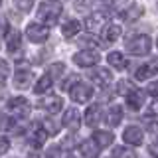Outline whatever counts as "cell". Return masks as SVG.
Returning a JSON list of instances; mask_svg holds the SVG:
<instances>
[{
	"instance_id": "1",
	"label": "cell",
	"mask_w": 158,
	"mask_h": 158,
	"mask_svg": "<svg viewBox=\"0 0 158 158\" xmlns=\"http://www.w3.org/2000/svg\"><path fill=\"white\" fill-rule=\"evenodd\" d=\"M61 12H63L61 2H57V0H48V2H44L42 6H40L38 18L42 20L44 24H48V26H53V24L57 22V18L61 16Z\"/></svg>"
},
{
	"instance_id": "2",
	"label": "cell",
	"mask_w": 158,
	"mask_h": 158,
	"mask_svg": "<svg viewBox=\"0 0 158 158\" xmlns=\"http://www.w3.org/2000/svg\"><path fill=\"white\" fill-rule=\"evenodd\" d=\"M127 52H131L132 56H146L150 52V38L148 36H136L127 42Z\"/></svg>"
},
{
	"instance_id": "3",
	"label": "cell",
	"mask_w": 158,
	"mask_h": 158,
	"mask_svg": "<svg viewBox=\"0 0 158 158\" xmlns=\"http://www.w3.org/2000/svg\"><path fill=\"white\" fill-rule=\"evenodd\" d=\"M69 93H71V99L75 103H87L93 97V89L89 85H85V83H79V81L69 89Z\"/></svg>"
},
{
	"instance_id": "4",
	"label": "cell",
	"mask_w": 158,
	"mask_h": 158,
	"mask_svg": "<svg viewBox=\"0 0 158 158\" xmlns=\"http://www.w3.org/2000/svg\"><path fill=\"white\" fill-rule=\"evenodd\" d=\"M73 61L77 63L79 67H91V65H97L99 63V53L97 52H91V49H83L73 56Z\"/></svg>"
},
{
	"instance_id": "5",
	"label": "cell",
	"mask_w": 158,
	"mask_h": 158,
	"mask_svg": "<svg viewBox=\"0 0 158 158\" xmlns=\"http://www.w3.org/2000/svg\"><path fill=\"white\" fill-rule=\"evenodd\" d=\"M48 36H49L48 28L42 26V24H30V26H28V38H30V42L42 44V42H46V40H48Z\"/></svg>"
},
{
	"instance_id": "6",
	"label": "cell",
	"mask_w": 158,
	"mask_h": 158,
	"mask_svg": "<svg viewBox=\"0 0 158 158\" xmlns=\"http://www.w3.org/2000/svg\"><path fill=\"white\" fill-rule=\"evenodd\" d=\"M32 79H34V71L28 67H20L16 69V75H14V85L18 89H26L32 85Z\"/></svg>"
},
{
	"instance_id": "7",
	"label": "cell",
	"mask_w": 158,
	"mask_h": 158,
	"mask_svg": "<svg viewBox=\"0 0 158 158\" xmlns=\"http://www.w3.org/2000/svg\"><path fill=\"white\" fill-rule=\"evenodd\" d=\"M123 138H125L127 144L136 146V144H140V142H142V138H144V132H142L140 127H127L125 132H123Z\"/></svg>"
},
{
	"instance_id": "8",
	"label": "cell",
	"mask_w": 158,
	"mask_h": 158,
	"mask_svg": "<svg viewBox=\"0 0 158 158\" xmlns=\"http://www.w3.org/2000/svg\"><path fill=\"white\" fill-rule=\"evenodd\" d=\"M91 79L97 83L99 87H107L109 83L113 81V75H111V71L105 67H95V71H91Z\"/></svg>"
},
{
	"instance_id": "9",
	"label": "cell",
	"mask_w": 158,
	"mask_h": 158,
	"mask_svg": "<svg viewBox=\"0 0 158 158\" xmlns=\"http://www.w3.org/2000/svg\"><path fill=\"white\" fill-rule=\"evenodd\" d=\"M107 22V18H105V14H101V12H97V14H93V16H89L85 20V28L89 30L91 34H97L99 30L103 28V24Z\"/></svg>"
},
{
	"instance_id": "10",
	"label": "cell",
	"mask_w": 158,
	"mask_h": 158,
	"mask_svg": "<svg viewBox=\"0 0 158 158\" xmlns=\"http://www.w3.org/2000/svg\"><path fill=\"white\" fill-rule=\"evenodd\" d=\"M103 118V111H101V105H91L85 111V123L89 127H97Z\"/></svg>"
},
{
	"instance_id": "11",
	"label": "cell",
	"mask_w": 158,
	"mask_h": 158,
	"mask_svg": "<svg viewBox=\"0 0 158 158\" xmlns=\"http://www.w3.org/2000/svg\"><path fill=\"white\" fill-rule=\"evenodd\" d=\"M156 73H158V63L150 61V63H144L142 67L136 69V79L138 81H146V79H150L152 75H156Z\"/></svg>"
},
{
	"instance_id": "12",
	"label": "cell",
	"mask_w": 158,
	"mask_h": 158,
	"mask_svg": "<svg viewBox=\"0 0 158 158\" xmlns=\"http://www.w3.org/2000/svg\"><path fill=\"white\" fill-rule=\"evenodd\" d=\"M8 107L12 109V111H16L18 117H26V111H28V99L24 97H14L8 101Z\"/></svg>"
},
{
	"instance_id": "13",
	"label": "cell",
	"mask_w": 158,
	"mask_h": 158,
	"mask_svg": "<svg viewBox=\"0 0 158 158\" xmlns=\"http://www.w3.org/2000/svg\"><path fill=\"white\" fill-rule=\"evenodd\" d=\"M20 44H22V36H20L18 30H10L6 34V46H8V52H18L20 49Z\"/></svg>"
},
{
	"instance_id": "14",
	"label": "cell",
	"mask_w": 158,
	"mask_h": 158,
	"mask_svg": "<svg viewBox=\"0 0 158 158\" xmlns=\"http://www.w3.org/2000/svg\"><path fill=\"white\" fill-rule=\"evenodd\" d=\"M42 105H44V109H48V113H59L61 107H63V101H61V97L49 95L42 101Z\"/></svg>"
},
{
	"instance_id": "15",
	"label": "cell",
	"mask_w": 158,
	"mask_h": 158,
	"mask_svg": "<svg viewBox=\"0 0 158 158\" xmlns=\"http://www.w3.org/2000/svg\"><path fill=\"white\" fill-rule=\"evenodd\" d=\"M48 132L46 128H40V125H34L32 127V135H30V144L32 146H42L44 140H46Z\"/></svg>"
},
{
	"instance_id": "16",
	"label": "cell",
	"mask_w": 158,
	"mask_h": 158,
	"mask_svg": "<svg viewBox=\"0 0 158 158\" xmlns=\"http://www.w3.org/2000/svg\"><path fill=\"white\" fill-rule=\"evenodd\" d=\"M127 103H128V107H131V109H140L142 105H144V93H142V91H135V89H132V91L127 95Z\"/></svg>"
},
{
	"instance_id": "17",
	"label": "cell",
	"mask_w": 158,
	"mask_h": 158,
	"mask_svg": "<svg viewBox=\"0 0 158 158\" xmlns=\"http://www.w3.org/2000/svg\"><path fill=\"white\" fill-rule=\"evenodd\" d=\"M144 14V8L142 6H138V4H131L125 12H123V18L127 20V22H135V20H138Z\"/></svg>"
},
{
	"instance_id": "18",
	"label": "cell",
	"mask_w": 158,
	"mask_h": 158,
	"mask_svg": "<svg viewBox=\"0 0 158 158\" xmlns=\"http://www.w3.org/2000/svg\"><path fill=\"white\" fill-rule=\"evenodd\" d=\"M95 142L99 144V148H107V146H111L113 144V132H109V131H97L95 132Z\"/></svg>"
},
{
	"instance_id": "19",
	"label": "cell",
	"mask_w": 158,
	"mask_h": 158,
	"mask_svg": "<svg viewBox=\"0 0 158 158\" xmlns=\"http://www.w3.org/2000/svg\"><path fill=\"white\" fill-rule=\"evenodd\" d=\"M63 125L69 128H79V113L75 109H67L63 113Z\"/></svg>"
},
{
	"instance_id": "20",
	"label": "cell",
	"mask_w": 158,
	"mask_h": 158,
	"mask_svg": "<svg viewBox=\"0 0 158 158\" xmlns=\"http://www.w3.org/2000/svg\"><path fill=\"white\" fill-rule=\"evenodd\" d=\"M79 152H81L83 156H97V154H99V144L95 142V138H93V140L81 142V146H79Z\"/></svg>"
},
{
	"instance_id": "21",
	"label": "cell",
	"mask_w": 158,
	"mask_h": 158,
	"mask_svg": "<svg viewBox=\"0 0 158 158\" xmlns=\"http://www.w3.org/2000/svg\"><path fill=\"white\" fill-rule=\"evenodd\" d=\"M123 121V109L118 105H113L111 109H109V115H107V123L111 127H117L118 123Z\"/></svg>"
},
{
	"instance_id": "22",
	"label": "cell",
	"mask_w": 158,
	"mask_h": 158,
	"mask_svg": "<svg viewBox=\"0 0 158 158\" xmlns=\"http://www.w3.org/2000/svg\"><path fill=\"white\" fill-rule=\"evenodd\" d=\"M52 85H53V77L48 73V75H44V77L36 83L34 91H36V93H46V91H49V89H52Z\"/></svg>"
},
{
	"instance_id": "23",
	"label": "cell",
	"mask_w": 158,
	"mask_h": 158,
	"mask_svg": "<svg viewBox=\"0 0 158 158\" xmlns=\"http://www.w3.org/2000/svg\"><path fill=\"white\" fill-rule=\"evenodd\" d=\"M107 61L111 63L113 67L115 69H118V71H121V69H125V57H123V53H118V52H113V53H109L107 56Z\"/></svg>"
},
{
	"instance_id": "24",
	"label": "cell",
	"mask_w": 158,
	"mask_h": 158,
	"mask_svg": "<svg viewBox=\"0 0 158 158\" xmlns=\"http://www.w3.org/2000/svg\"><path fill=\"white\" fill-rule=\"evenodd\" d=\"M77 32H79V22L77 20H67V22L63 24V28H61V34L65 38H73Z\"/></svg>"
},
{
	"instance_id": "25",
	"label": "cell",
	"mask_w": 158,
	"mask_h": 158,
	"mask_svg": "<svg viewBox=\"0 0 158 158\" xmlns=\"http://www.w3.org/2000/svg\"><path fill=\"white\" fill-rule=\"evenodd\" d=\"M121 38V28L117 26V24H111V26H105V40L107 42H117V40Z\"/></svg>"
},
{
	"instance_id": "26",
	"label": "cell",
	"mask_w": 158,
	"mask_h": 158,
	"mask_svg": "<svg viewBox=\"0 0 158 158\" xmlns=\"http://www.w3.org/2000/svg\"><path fill=\"white\" fill-rule=\"evenodd\" d=\"M8 75H10V65L4 61V59H0V83L6 81Z\"/></svg>"
},
{
	"instance_id": "27",
	"label": "cell",
	"mask_w": 158,
	"mask_h": 158,
	"mask_svg": "<svg viewBox=\"0 0 158 158\" xmlns=\"http://www.w3.org/2000/svg\"><path fill=\"white\" fill-rule=\"evenodd\" d=\"M44 128H46V132H48V135H52V136L57 135V131H59L57 125L52 121V118H46V121H44Z\"/></svg>"
},
{
	"instance_id": "28",
	"label": "cell",
	"mask_w": 158,
	"mask_h": 158,
	"mask_svg": "<svg viewBox=\"0 0 158 158\" xmlns=\"http://www.w3.org/2000/svg\"><path fill=\"white\" fill-rule=\"evenodd\" d=\"M113 156H128V158H132L135 152L128 150V148H115V150H113Z\"/></svg>"
},
{
	"instance_id": "29",
	"label": "cell",
	"mask_w": 158,
	"mask_h": 158,
	"mask_svg": "<svg viewBox=\"0 0 158 158\" xmlns=\"http://www.w3.org/2000/svg\"><path fill=\"white\" fill-rule=\"evenodd\" d=\"M14 2H16V6L20 10H24V12H26V10L32 8V2H34V0H14Z\"/></svg>"
},
{
	"instance_id": "30",
	"label": "cell",
	"mask_w": 158,
	"mask_h": 158,
	"mask_svg": "<svg viewBox=\"0 0 158 158\" xmlns=\"http://www.w3.org/2000/svg\"><path fill=\"white\" fill-rule=\"evenodd\" d=\"M118 91H121V93H123V95H125V97H127V95H128V93H131V91H132V87H131V85H128V83H127V81H121V83H118Z\"/></svg>"
},
{
	"instance_id": "31",
	"label": "cell",
	"mask_w": 158,
	"mask_h": 158,
	"mask_svg": "<svg viewBox=\"0 0 158 158\" xmlns=\"http://www.w3.org/2000/svg\"><path fill=\"white\" fill-rule=\"evenodd\" d=\"M8 148H10V140L6 136H0V154H4Z\"/></svg>"
},
{
	"instance_id": "32",
	"label": "cell",
	"mask_w": 158,
	"mask_h": 158,
	"mask_svg": "<svg viewBox=\"0 0 158 158\" xmlns=\"http://www.w3.org/2000/svg\"><path fill=\"white\" fill-rule=\"evenodd\" d=\"M61 71H63V63H53L52 65V71H49V75H61Z\"/></svg>"
},
{
	"instance_id": "33",
	"label": "cell",
	"mask_w": 158,
	"mask_h": 158,
	"mask_svg": "<svg viewBox=\"0 0 158 158\" xmlns=\"http://www.w3.org/2000/svg\"><path fill=\"white\" fill-rule=\"evenodd\" d=\"M75 83H77V77H75V75H71L65 83H61V87H63V89H71L73 85H75Z\"/></svg>"
},
{
	"instance_id": "34",
	"label": "cell",
	"mask_w": 158,
	"mask_h": 158,
	"mask_svg": "<svg viewBox=\"0 0 158 158\" xmlns=\"http://www.w3.org/2000/svg\"><path fill=\"white\" fill-rule=\"evenodd\" d=\"M10 123H8V117L4 115V113H0V131H4V128H8Z\"/></svg>"
},
{
	"instance_id": "35",
	"label": "cell",
	"mask_w": 158,
	"mask_h": 158,
	"mask_svg": "<svg viewBox=\"0 0 158 158\" xmlns=\"http://www.w3.org/2000/svg\"><path fill=\"white\" fill-rule=\"evenodd\" d=\"M148 93H152L154 97H158V81H152L150 87H148Z\"/></svg>"
},
{
	"instance_id": "36",
	"label": "cell",
	"mask_w": 158,
	"mask_h": 158,
	"mask_svg": "<svg viewBox=\"0 0 158 158\" xmlns=\"http://www.w3.org/2000/svg\"><path fill=\"white\" fill-rule=\"evenodd\" d=\"M150 115H158V101H154L150 105Z\"/></svg>"
},
{
	"instance_id": "37",
	"label": "cell",
	"mask_w": 158,
	"mask_h": 158,
	"mask_svg": "<svg viewBox=\"0 0 158 158\" xmlns=\"http://www.w3.org/2000/svg\"><path fill=\"white\" fill-rule=\"evenodd\" d=\"M150 154L158 156V142H152V144H150Z\"/></svg>"
},
{
	"instance_id": "38",
	"label": "cell",
	"mask_w": 158,
	"mask_h": 158,
	"mask_svg": "<svg viewBox=\"0 0 158 158\" xmlns=\"http://www.w3.org/2000/svg\"><path fill=\"white\" fill-rule=\"evenodd\" d=\"M150 131L154 132V135H158V121H156V123H152V125H150Z\"/></svg>"
},
{
	"instance_id": "39",
	"label": "cell",
	"mask_w": 158,
	"mask_h": 158,
	"mask_svg": "<svg viewBox=\"0 0 158 158\" xmlns=\"http://www.w3.org/2000/svg\"><path fill=\"white\" fill-rule=\"evenodd\" d=\"M0 2H2V0H0Z\"/></svg>"
}]
</instances>
